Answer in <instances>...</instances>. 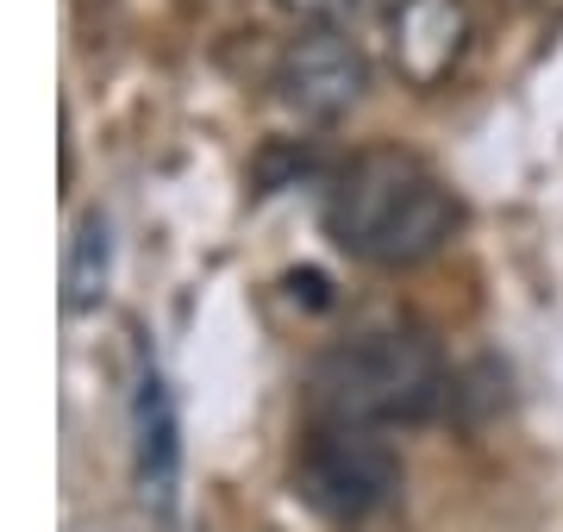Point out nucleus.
<instances>
[{
    "instance_id": "1",
    "label": "nucleus",
    "mask_w": 563,
    "mask_h": 532,
    "mask_svg": "<svg viewBox=\"0 0 563 532\" xmlns=\"http://www.w3.org/2000/svg\"><path fill=\"white\" fill-rule=\"evenodd\" d=\"M325 225H332L339 251H351L357 264L413 269L457 239L463 207L432 164L383 144L339 169V182L325 195Z\"/></svg>"
},
{
    "instance_id": "2",
    "label": "nucleus",
    "mask_w": 563,
    "mask_h": 532,
    "mask_svg": "<svg viewBox=\"0 0 563 532\" xmlns=\"http://www.w3.org/2000/svg\"><path fill=\"white\" fill-rule=\"evenodd\" d=\"M307 401L313 420L420 426L451 401V369L426 332H363L313 364Z\"/></svg>"
},
{
    "instance_id": "3",
    "label": "nucleus",
    "mask_w": 563,
    "mask_h": 532,
    "mask_svg": "<svg viewBox=\"0 0 563 532\" xmlns=\"http://www.w3.org/2000/svg\"><path fill=\"white\" fill-rule=\"evenodd\" d=\"M295 495L332 527L369 520L401 495V451L383 439V426L313 420L295 445Z\"/></svg>"
},
{
    "instance_id": "4",
    "label": "nucleus",
    "mask_w": 563,
    "mask_h": 532,
    "mask_svg": "<svg viewBox=\"0 0 563 532\" xmlns=\"http://www.w3.org/2000/svg\"><path fill=\"white\" fill-rule=\"evenodd\" d=\"M363 88H369V57H363V44L344 25L301 32L276 63V101L295 120H313V125L344 120L363 101Z\"/></svg>"
},
{
    "instance_id": "5",
    "label": "nucleus",
    "mask_w": 563,
    "mask_h": 532,
    "mask_svg": "<svg viewBox=\"0 0 563 532\" xmlns=\"http://www.w3.org/2000/svg\"><path fill=\"white\" fill-rule=\"evenodd\" d=\"M470 0H395L388 7V69L420 95H439L470 57Z\"/></svg>"
},
{
    "instance_id": "6",
    "label": "nucleus",
    "mask_w": 563,
    "mask_h": 532,
    "mask_svg": "<svg viewBox=\"0 0 563 532\" xmlns=\"http://www.w3.org/2000/svg\"><path fill=\"white\" fill-rule=\"evenodd\" d=\"M132 451H139V495L169 520L176 513V476H181V445H176V408L163 376L139 383V408H132Z\"/></svg>"
},
{
    "instance_id": "7",
    "label": "nucleus",
    "mask_w": 563,
    "mask_h": 532,
    "mask_svg": "<svg viewBox=\"0 0 563 532\" xmlns=\"http://www.w3.org/2000/svg\"><path fill=\"white\" fill-rule=\"evenodd\" d=\"M107 276H113V225H107V213H81L76 239H69V264H63V308H101Z\"/></svg>"
},
{
    "instance_id": "8",
    "label": "nucleus",
    "mask_w": 563,
    "mask_h": 532,
    "mask_svg": "<svg viewBox=\"0 0 563 532\" xmlns=\"http://www.w3.org/2000/svg\"><path fill=\"white\" fill-rule=\"evenodd\" d=\"M288 13H301V20H313V25H344V20H357L369 0H282Z\"/></svg>"
},
{
    "instance_id": "9",
    "label": "nucleus",
    "mask_w": 563,
    "mask_h": 532,
    "mask_svg": "<svg viewBox=\"0 0 563 532\" xmlns=\"http://www.w3.org/2000/svg\"><path fill=\"white\" fill-rule=\"evenodd\" d=\"M507 7H532V0H507Z\"/></svg>"
}]
</instances>
